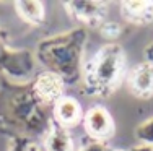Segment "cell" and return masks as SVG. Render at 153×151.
Here are the masks:
<instances>
[{
	"instance_id": "3",
	"label": "cell",
	"mask_w": 153,
	"mask_h": 151,
	"mask_svg": "<svg viewBox=\"0 0 153 151\" xmlns=\"http://www.w3.org/2000/svg\"><path fill=\"white\" fill-rule=\"evenodd\" d=\"M127 77V59L122 46L108 42L101 46L83 65V93L91 98L112 96Z\"/></svg>"
},
{
	"instance_id": "2",
	"label": "cell",
	"mask_w": 153,
	"mask_h": 151,
	"mask_svg": "<svg viewBox=\"0 0 153 151\" xmlns=\"http://www.w3.org/2000/svg\"><path fill=\"white\" fill-rule=\"evenodd\" d=\"M88 44V29L72 28L64 33L44 38L36 46V62L46 68V71L56 73L62 78L65 86L82 81L85 65V47Z\"/></svg>"
},
{
	"instance_id": "1",
	"label": "cell",
	"mask_w": 153,
	"mask_h": 151,
	"mask_svg": "<svg viewBox=\"0 0 153 151\" xmlns=\"http://www.w3.org/2000/svg\"><path fill=\"white\" fill-rule=\"evenodd\" d=\"M54 125L52 107L38 98L30 81L0 78V132L8 138L42 141Z\"/></svg>"
},
{
	"instance_id": "15",
	"label": "cell",
	"mask_w": 153,
	"mask_h": 151,
	"mask_svg": "<svg viewBox=\"0 0 153 151\" xmlns=\"http://www.w3.org/2000/svg\"><path fill=\"white\" fill-rule=\"evenodd\" d=\"M100 33L103 38H106V39H117L119 36L122 34V31H124V28H122V24H119V23H116V21H104L103 24H101L100 28Z\"/></svg>"
},
{
	"instance_id": "8",
	"label": "cell",
	"mask_w": 153,
	"mask_h": 151,
	"mask_svg": "<svg viewBox=\"0 0 153 151\" xmlns=\"http://www.w3.org/2000/svg\"><path fill=\"white\" fill-rule=\"evenodd\" d=\"M129 91L138 99L153 98V65L148 62H140L127 71Z\"/></svg>"
},
{
	"instance_id": "10",
	"label": "cell",
	"mask_w": 153,
	"mask_h": 151,
	"mask_svg": "<svg viewBox=\"0 0 153 151\" xmlns=\"http://www.w3.org/2000/svg\"><path fill=\"white\" fill-rule=\"evenodd\" d=\"M121 16L134 26H148L153 23V2L150 0H126L119 3Z\"/></svg>"
},
{
	"instance_id": "7",
	"label": "cell",
	"mask_w": 153,
	"mask_h": 151,
	"mask_svg": "<svg viewBox=\"0 0 153 151\" xmlns=\"http://www.w3.org/2000/svg\"><path fill=\"white\" fill-rule=\"evenodd\" d=\"M33 88L38 98L51 107H54V104L65 96V83L62 78L46 70L33 78Z\"/></svg>"
},
{
	"instance_id": "9",
	"label": "cell",
	"mask_w": 153,
	"mask_h": 151,
	"mask_svg": "<svg viewBox=\"0 0 153 151\" xmlns=\"http://www.w3.org/2000/svg\"><path fill=\"white\" fill-rule=\"evenodd\" d=\"M83 110L80 102L72 96H64L62 99H59L52 107V116H54V122L60 127L70 128L76 127L78 124L83 122Z\"/></svg>"
},
{
	"instance_id": "16",
	"label": "cell",
	"mask_w": 153,
	"mask_h": 151,
	"mask_svg": "<svg viewBox=\"0 0 153 151\" xmlns=\"http://www.w3.org/2000/svg\"><path fill=\"white\" fill-rule=\"evenodd\" d=\"M76 151H111V146L106 141H96L88 138L76 148Z\"/></svg>"
},
{
	"instance_id": "19",
	"label": "cell",
	"mask_w": 153,
	"mask_h": 151,
	"mask_svg": "<svg viewBox=\"0 0 153 151\" xmlns=\"http://www.w3.org/2000/svg\"><path fill=\"white\" fill-rule=\"evenodd\" d=\"M111 151H129V150H124V148H116V150H111Z\"/></svg>"
},
{
	"instance_id": "5",
	"label": "cell",
	"mask_w": 153,
	"mask_h": 151,
	"mask_svg": "<svg viewBox=\"0 0 153 151\" xmlns=\"http://www.w3.org/2000/svg\"><path fill=\"white\" fill-rule=\"evenodd\" d=\"M62 7L67 15L75 21L80 28L85 29H98L108 18L109 2L103 0H70L64 2Z\"/></svg>"
},
{
	"instance_id": "12",
	"label": "cell",
	"mask_w": 153,
	"mask_h": 151,
	"mask_svg": "<svg viewBox=\"0 0 153 151\" xmlns=\"http://www.w3.org/2000/svg\"><path fill=\"white\" fill-rule=\"evenodd\" d=\"M13 7L16 15L30 26H41L46 21V8L41 0H18Z\"/></svg>"
},
{
	"instance_id": "18",
	"label": "cell",
	"mask_w": 153,
	"mask_h": 151,
	"mask_svg": "<svg viewBox=\"0 0 153 151\" xmlns=\"http://www.w3.org/2000/svg\"><path fill=\"white\" fill-rule=\"evenodd\" d=\"M129 151H153V146L152 145H142V143H138V145L132 146Z\"/></svg>"
},
{
	"instance_id": "17",
	"label": "cell",
	"mask_w": 153,
	"mask_h": 151,
	"mask_svg": "<svg viewBox=\"0 0 153 151\" xmlns=\"http://www.w3.org/2000/svg\"><path fill=\"white\" fill-rule=\"evenodd\" d=\"M143 59H145V62H148V63H152V65H153V42L145 47V50H143Z\"/></svg>"
},
{
	"instance_id": "4",
	"label": "cell",
	"mask_w": 153,
	"mask_h": 151,
	"mask_svg": "<svg viewBox=\"0 0 153 151\" xmlns=\"http://www.w3.org/2000/svg\"><path fill=\"white\" fill-rule=\"evenodd\" d=\"M34 52L16 49L10 44V36L0 28V73L13 81H30L36 70Z\"/></svg>"
},
{
	"instance_id": "13",
	"label": "cell",
	"mask_w": 153,
	"mask_h": 151,
	"mask_svg": "<svg viewBox=\"0 0 153 151\" xmlns=\"http://www.w3.org/2000/svg\"><path fill=\"white\" fill-rule=\"evenodd\" d=\"M8 151H44V148L41 141L26 136H13L8 138Z\"/></svg>"
},
{
	"instance_id": "14",
	"label": "cell",
	"mask_w": 153,
	"mask_h": 151,
	"mask_svg": "<svg viewBox=\"0 0 153 151\" xmlns=\"http://www.w3.org/2000/svg\"><path fill=\"white\" fill-rule=\"evenodd\" d=\"M135 138L142 145H152L153 146V116L137 125Z\"/></svg>"
},
{
	"instance_id": "6",
	"label": "cell",
	"mask_w": 153,
	"mask_h": 151,
	"mask_svg": "<svg viewBox=\"0 0 153 151\" xmlns=\"http://www.w3.org/2000/svg\"><path fill=\"white\" fill-rule=\"evenodd\" d=\"M82 124H83V128H85V133L90 140L108 143L114 136V132H116L114 119L103 104H96V106L90 107L83 114Z\"/></svg>"
},
{
	"instance_id": "11",
	"label": "cell",
	"mask_w": 153,
	"mask_h": 151,
	"mask_svg": "<svg viewBox=\"0 0 153 151\" xmlns=\"http://www.w3.org/2000/svg\"><path fill=\"white\" fill-rule=\"evenodd\" d=\"M41 143L44 151H76V145L70 135V130L57 125L56 122Z\"/></svg>"
}]
</instances>
